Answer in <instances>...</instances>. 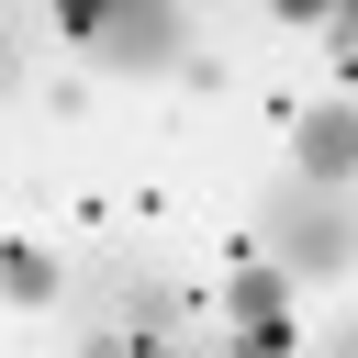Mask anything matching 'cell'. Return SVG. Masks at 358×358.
<instances>
[{
    "mask_svg": "<svg viewBox=\"0 0 358 358\" xmlns=\"http://www.w3.org/2000/svg\"><path fill=\"white\" fill-rule=\"evenodd\" d=\"M268 257H280L291 280H347V268H358V235H347L336 213H302V201H291V213H268Z\"/></svg>",
    "mask_w": 358,
    "mask_h": 358,
    "instance_id": "1",
    "label": "cell"
},
{
    "mask_svg": "<svg viewBox=\"0 0 358 358\" xmlns=\"http://www.w3.org/2000/svg\"><path fill=\"white\" fill-rule=\"evenodd\" d=\"M224 324H235V347H291V268L280 257H246L235 268V291H224Z\"/></svg>",
    "mask_w": 358,
    "mask_h": 358,
    "instance_id": "2",
    "label": "cell"
},
{
    "mask_svg": "<svg viewBox=\"0 0 358 358\" xmlns=\"http://www.w3.org/2000/svg\"><path fill=\"white\" fill-rule=\"evenodd\" d=\"M291 157H302V179H358V101L302 112L291 123Z\"/></svg>",
    "mask_w": 358,
    "mask_h": 358,
    "instance_id": "3",
    "label": "cell"
},
{
    "mask_svg": "<svg viewBox=\"0 0 358 358\" xmlns=\"http://www.w3.org/2000/svg\"><path fill=\"white\" fill-rule=\"evenodd\" d=\"M168 45H179V0H123V11H112V34H101L90 56H112V67H157Z\"/></svg>",
    "mask_w": 358,
    "mask_h": 358,
    "instance_id": "4",
    "label": "cell"
},
{
    "mask_svg": "<svg viewBox=\"0 0 358 358\" xmlns=\"http://www.w3.org/2000/svg\"><path fill=\"white\" fill-rule=\"evenodd\" d=\"M0 280H11V302H45V291H56V257H45L34 235H11V246H0Z\"/></svg>",
    "mask_w": 358,
    "mask_h": 358,
    "instance_id": "5",
    "label": "cell"
},
{
    "mask_svg": "<svg viewBox=\"0 0 358 358\" xmlns=\"http://www.w3.org/2000/svg\"><path fill=\"white\" fill-rule=\"evenodd\" d=\"M123 336H134V347L179 336V291H134V302H123Z\"/></svg>",
    "mask_w": 358,
    "mask_h": 358,
    "instance_id": "6",
    "label": "cell"
},
{
    "mask_svg": "<svg viewBox=\"0 0 358 358\" xmlns=\"http://www.w3.org/2000/svg\"><path fill=\"white\" fill-rule=\"evenodd\" d=\"M112 11H123V0H56V34H78V45H101V34H112Z\"/></svg>",
    "mask_w": 358,
    "mask_h": 358,
    "instance_id": "7",
    "label": "cell"
},
{
    "mask_svg": "<svg viewBox=\"0 0 358 358\" xmlns=\"http://www.w3.org/2000/svg\"><path fill=\"white\" fill-rule=\"evenodd\" d=\"M280 22H336V0H268Z\"/></svg>",
    "mask_w": 358,
    "mask_h": 358,
    "instance_id": "8",
    "label": "cell"
},
{
    "mask_svg": "<svg viewBox=\"0 0 358 358\" xmlns=\"http://www.w3.org/2000/svg\"><path fill=\"white\" fill-rule=\"evenodd\" d=\"M336 56L358 67V0H336Z\"/></svg>",
    "mask_w": 358,
    "mask_h": 358,
    "instance_id": "9",
    "label": "cell"
}]
</instances>
